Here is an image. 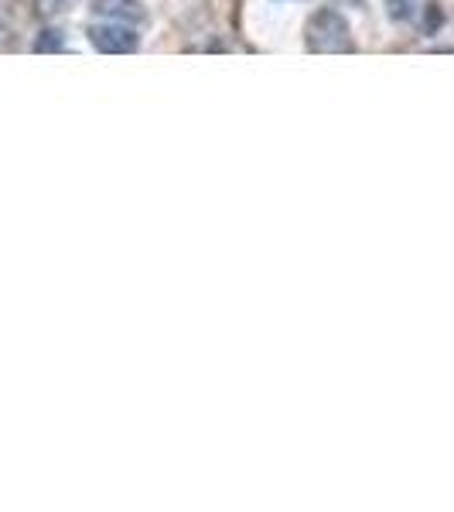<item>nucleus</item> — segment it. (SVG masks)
Instances as JSON below:
<instances>
[{"mask_svg": "<svg viewBox=\"0 0 454 512\" xmlns=\"http://www.w3.org/2000/svg\"><path fill=\"white\" fill-rule=\"evenodd\" d=\"M89 7H93L96 14H103V18L120 21V24H140L147 18L140 0H89Z\"/></svg>", "mask_w": 454, "mask_h": 512, "instance_id": "7ed1b4c3", "label": "nucleus"}, {"mask_svg": "<svg viewBox=\"0 0 454 512\" xmlns=\"http://www.w3.org/2000/svg\"><path fill=\"white\" fill-rule=\"evenodd\" d=\"M89 41H93L96 52L106 55H127L140 48V35L134 31V24H120V21H106L89 28Z\"/></svg>", "mask_w": 454, "mask_h": 512, "instance_id": "f03ea898", "label": "nucleus"}, {"mask_svg": "<svg viewBox=\"0 0 454 512\" xmlns=\"http://www.w3.org/2000/svg\"><path fill=\"white\" fill-rule=\"evenodd\" d=\"M59 48H62L59 31H41V38L35 41V52H59Z\"/></svg>", "mask_w": 454, "mask_h": 512, "instance_id": "20e7f679", "label": "nucleus"}, {"mask_svg": "<svg viewBox=\"0 0 454 512\" xmlns=\"http://www.w3.org/2000/svg\"><path fill=\"white\" fill-rule=\"evenodd\" d=\"M65 7V0H35V11L41 14V18H55Z\"/></svg>", "mask_w": 454, "mask_h": 512, "instance_id": "423d86ee", "label": "nucleus"}, {"mask_svg": "<svg viewBox=\"0 0 454 512\" xmlns=\"http://www.w3.org/2000/svg\"><path fill=\"white\" fill-rule=\"evenodd\" d=\"M390 4V18L393 21H407L414 14V0H386Z\"/></svg>", "mask_w": 454, "mask_h": 512, "instance_id": "39448f33", "label": "nucleus"}, {"mask_svg": "<svg viewBox=\"0 0 454 512\" xmlns=\"http://www.w3.org/2000/svg\"><path fill=\"white\" fill-rule=\"evenodd\" d=\"M304 41H308V52H321V55L352 52L349 24H345V18L338 11H318V14H311L308 31H304Z\"/></svg>", "mask_w": 454, "mask_h": 512, "instance_id": "f257e3e1", "label": "nucleus"}, {"mask_svg": "<svg viewBox=\"0 0 454 512\" xmlns=\"http://www.w3.org/2000/svg\"><path fill=\"white\" fill-rule=\"evenodd\" d=\"M0 28H4V11H0Z\"/></svg>", "mask_w": 454, "mask_h": 512, "instance_id": "0eeeda50", "label": "nucleus"}]
</instances>
